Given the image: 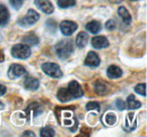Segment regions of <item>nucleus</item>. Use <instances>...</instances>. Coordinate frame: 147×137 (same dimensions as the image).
Segmentation results:
<instances>
[{
  "label": "nucleus",
  "instance_id": "nucleus-1",
  "mask_svg": "<svg viewBox=\"0 0 147 137\" xmlns=\"http://www.w3.org/2000/svg\"><path fill=\"white\" fill-rule=\"evenodd\" d=\"M83 94H84V91L77 81H70L68 86L60 88L57 92V97L61 102H67L73 99L82 98Z\"/></svg>",
  "mask_w": 147,
  "mask_h": 137
},
{
  "label": "nucleus",
  "instance_id": "nucleus-2",
  "mask_svg": "<svg viewBox=\"0 0 147 137\" xmlns=\"http://www.w3.org/2000/svg\"><path fill=\"white\" fill-rule=\"evenodd\" d=\"M55 51L59 59H61V60L69 59L74 52L73 42L70 39H62V41L58 42L55 46Z\"/></svg>",
  "mask_w": 147,
  "mask_h": 137
},
{
  "label": "nucleus",
  "instance_id": "nucleus-3",
  "mask_svg": "<svg viewBox=\"0 0 147 137\" xmlns=\"http://www.w3.org/2000/svg\"><path fill=\"white\" fill-rule=\"evenodd\" d=\"M11 56L19 60H26L31 56V47L26 44H16L11 47Z\"/></svg>",
  "mask_w": 147,
  "mask_h": 137
},
{
  "label": "nucleus",
  "instance_id": "nucleus-4",
  "mask_svg": "<svg viewBox=\"0 0 147 137\" xmlns=\"http://www.w3.org/2000/svg\"><path fill=\"white\" fill-rule=\"evenodd\" d=\"M42 71L51 76V78H55V79H58V78H61L62 76V71L60 67L57 64V63H51V62H47V63H43L42 64Z\"/></svg>",
  "mask_w": 147,
  "mask_h": 137
},
{
  "label": "nucleus",
  "instance_id": "nucleus-5",
  "mask_svg": "<svg viewBox=\"0 0 147 137\" xmlns=\"http://www.w3.org/2000/svg\"><path fill=\"white\" fill-rule=\"evenodd\" d=\"M40 19V15L38 13L35 11L34 9H30L26 14V16L23 18H20L18 20V24L23 27H30L33 24H35L37 20Z\"/></svg>",
  "mask_w": 147,
  "mask_h": 137
},
{
  "label": "nucleus",
  "instance_id": "nucleus-6",
  "mask_svg": "<svg viewBox=\"0 0 147 137\" xmlns=\"http://www.w3.org/2000/svg\"><path fill=\"white\" fill-rule=\"evenodd\" d=\"M27 73L26 68L20 64H11L8 70V78L11 80H15L17 78H20Z\"/></svg>",
  "mask_w": 147,
  "mask_h": 137
},
{
  "label": "nucleus",
  "instance_id": "nucleus-7",
  "mask_svg": "<svg viewBox=\"0 0 147 137\" xmlns=\"http://www.w3.org/2000/svg\"><path fill=\"white\" fill-rule=\"evenodd\" d=\"M77 28H78V25L75 21H71V20H63L60 24V31L65 36L73 35L77 31Z\"/></svg>",
  "mask_w": 147,
  "mask_h": 137
},
{
  "label": "nucleus",
  "instance_id": "nucleus-8",
  "mask_svg": "<svg viewBox=\"0 0 147 137\" xmlns=\"http://www.w3.org/2000/svg\"><path fill=\"white\" fill-rule=\"evenodd\" d=\"M34 3L40 10H42L44 14H52L55 8H53V5L49 1V0H34Z\"/></svg>",
  "mask_w": 147,
  "mask_h": 137
},
{
  "label": "nucleus",
  "instance_id": "nucleus-9",
  "mask_svg": "<svg viewBox=\"0 0 147 137\" xmlns=\"http://www.w3.org/2000/svg\"><path fill=\"white\" fill-rule=\"evenodd\" d=\"M101 63L100 56L95 53V52H88L87 56L85 57V65L90 67V68H97Z\"/></svg>",
  "mask_w": 147,
  "mask_h": 137
},
{
  "label": "nucleus",
  "instance_id": "nucleus-10",
  "mask_svg": "<svg viewBox=\"0 0 147 137\" xmlns=\"http://www.w3.org/2000/svg\"><path fill=\"white\" fill-rule=\"evenodd\" d=\"M92 46L96 50H102L109 46V41L104 36H95L92 38Z\"/></svg>",
  "mask_w": 147,
  "mask_h": 137
},
{
  "label": "nucleus",
  "instance_id": "nucleus-11",
  "mask_svg": "<svg viewBox=\"0 0 147 137\" xmlns=\"http://www.w3.org/2000/svg\"><path fill=\"white\" fill-rule=\"evenodd\" d=\"M24 86L30 90V91H35L37 90V88L40 86V81L36 78H32V76H27L24 80Z\"/></svg>",
  "mask_w": 147,
  "mask_h": 137
},
{
  "label": "nucleus",
  "instance_id": "nucleus-12",
  "mask_svg": "<svg viewBox=\"0 0 147 137\" xmlns=\"http://www.w3.org/2000/svg\"><path fill=\"white\" fill-rule=\"evenodd\" d=\"M107 75L110 79H119L122 76V70L117 65H110L107 70Z\"/></svg>",
  "mask_w": 147,
  "mask_h": 137
},
{
  "label": "nucleus",
  "instance_id": "nucleus-13",
  "mask_svg": "<svg viewBox=\"0 0 147 137\" xmlns=\"http://www.w3.org/2000/svg\"><path fill=\"white\" fill-rule=\"evenodd\" d=\"M22 42H23V44H26V45H28V46L31 47V46L37 45L38 42H40V39H38V37H37L34 33H28V34L25 35V36L23 37Z\"/></svg>",
  "mask_w": 147,
  "mask_h": 137
},
{
  "label": "nucleus",
  "instance_id": "nucleus-14",
  "mask_svg": "<svg viewBox=\"0 0 147 137\" xmlns=\"http://www.w3.org/2000/svg\"><path fill=\"white\" fill-rule=\"evenodd\" d=\"M9 21V11L5 5L0 3V26H6Z\"/></svg>",
  "mask_w": 147,
  "mask_h": 137
},
{
  "label": "nucleus",
  "instance_id": "nucleus-15",
  "mask_svg": "<svg viewBox=\"0 0 147 137\" xmlns=\"http://www.w3.org/2000/svg\"><path fill=\"white\" fill-rule=\"evenodd\" d=\"M88 42V34H86L85 32H80L76 37V45L78 46V49H84L87 45Z\"/></svg>",
  "mask_w": 147,
  "mask_h": 137
},
{
  "label": "nucleus",
  "instance_id": "nucleus-16",
  "mask_svg": "<svg viewBox=\"0 0 147 137\" xmlns=\"http://www.w3.org/2000/svg\"><path fill=\"white\" fill-rule=\"evenodd\" d=\"M85 28H86L87 32H90V33H92V34H98V33L101 32V28H102V27H101V24H100L98 21L92 20V21H90V23L86 24Z\"/></svg>",
  "mask_w": 147,
  "mask_h": 137
},
{
  "label": "nucleus",
  "instance_id": "nucleus-17",
  "mask_svg": "<svg viewBox=\"0 0 147 137\" xmlns=\"http://www.w3.org/2000/svg\"><path fill=\"white\" fill-rule=\"evenodd\" d=\"M94 86H95V92L100 96H105L109 92V86L103 81H96Z\"/></svg>",
  "mask_w": 147,
  "mask_h": 137
},
{
  "label": "nucleus",
  "instance_id": "nucleus-18",
  "mask_svg": "<svg viewBox=\"0 0 147 137\" xmlns=\"http://www.w3.org/2000/svg\"><path fill=\"white\" fill-rule=\"evenodd\" d=\"M118 14H119L120 18L122 19V21H123L126 25H130V24H131V15H130V13L127 10V8H125V7H119Z\"/></svg>",
  "mask_w": 147,
  "mask_h": 137
},
{
  "label": "nucleus",
  "instance_id": "nucleus-19",
  "mask_svg": "<svg viewBox=\"0 0 147 137\" xmlns=\"http://www.w3.org/2000/svg\"><path fill=\"white\" fill-rule=\"evenodd\" d=\"M126 104H127V108L130 109V110H135V109H138V108L142 107V102L138 101V100L136 99V97L132 96V94H130L128 97Z\"/></svg>",
  "mask_w": 147,
  "mask_h": 137
},
{
  "label": "nucleus",
  "instance_id": "nucleus-20",
  "mask_svg": "<svg viewBox=\"0 0 147 137\" xmlns=\"http://www.w3.org/2000/svg\"><path fill=\"white\" fill-rule=\"evenodd\" d=\"M55 135V129L50 126H45L41 129L40 132V136L41 137H53Z\"/></svg>",
  "mask_w": 147,
  "mask_h": 137
},
{
  "label": "nucleus",
  "instance_id": "nucleus-21",
  "mask_svg": "<svg viewBox=\"0 0 147 137\" xmlns=\"http://www.w3.org/2000/svg\"><path fill=\"white\" fill-rule=\"evenodd\" d=\"M104 122H105L107 125H109V126L115 125V122H117V117H115V115H114L113 112H108V114H105V116H104Z\"/></svg>",
  "mask_w": 147,
  "mask_h": 137
},
{
  "label": "nucleus",
  "instance_id": "nucleus-22",
  "mask_svg": "<svg viewBox=\"0 0 147 137\" xmlns=\"http://www.w3.org/2000/svg\"><path fill=\"white\" fill-rule=\"evenodd\" d=\"M57 3L60 8H69L76 5V0H58Z\"/></svg>",
  "mask_w": 147,
  "mask_h": 137
},
{
  "label": "nucleus",
  "instance_id": "nucleus-23",
  "mask_svg": "<svg viewBox=\"0 0 147 137\" xmlns=\"http://www.w3.org/2000/svg\"><path fill=\"white\" fill-rule=\"evenodd\" d=\"M45 25H47V29H48L50 33L55 34V29H57V23H55V20H53V19H48L47 23H45Z\"/></svg>",
  "mask_w": 147,
  "mask_h": 137
},
{
  "label": "nucleus",
  "instance_id": "nucleus-24",
  "mask_svg": "<svg viewBox=\"0 0 147 137\" xmlns=\"http://www.w3.org/2000/svg\"><path fill=\"white\" fill-rule=\"evenodd\" d=\"M135 92L140 94V96H143V97H145L146 96V84L145 83L137 84V86H135Z\"/></svg>",
  "mask_w": 147,
  "mask_h": 137
},
{
  "label": "nucleus",
  "instance_id": "nucleus-25",
  "mask_svg": "<svg viewBox=\"0 0 147 137\" xmlns=\"http://www.w3.org/2000/svg\"><path fill=\"white\" fill-rule=\"evenodd\" d=\"M86 110H95V111H100V103L96 101H91L86 104Z\"/></svg>",
  "mask_w": 147,
  "mask_h": 137
},
{
  "label": "nucleus",
  "instance_id": "nucleus-26",
  "mask_svg": "<svg viewBox=\"0 0 147 137\" xmlns=\"http://www.w3.org/2000/svg\"><path fill=\"white\" fill-rule=\"evenodd\" d=\"M24 1H25V0H9V3H10V6H11L14 9L18 10V9H20V7L23 6Z\"/></svg>",
  "mask_w": 147,
  "mask_h": 137
},
{
  "label": "nucleus",
  "instance_id": "nucleus-27",
  "mask_svg": "<svg viewBox=\"0 0 147 137\" xmlns=\"http://www.w3.org/2000/svg\"><path fill=\"white\" fill-rule=\"evenodd\" d=\"M115 106H117V109L120 110V111H122V110H125V109L127 108V104H126V102H125L122 99H117Z\"/></svg>",
  "mask_w": 147,
  "mask_h": 137
},
{
  "label": "nucleus",
  "instance_id": "nucleus-28",
  "mask_svg": "<svg viewBox=\"0 0 147 137\" xmlns=\"http://www.w3.org/2000/svg\"><path fill=\"white\" fill-rule=\"evenodd\" d=\"M115 27H117V24H115V20L114 19H109L105 23V28L108 31H113V29H115Z\"/></svg>",
  "mask_w": 147,
  "mask_h": 137
},
{
  "label": "nucleus",
  "instance_id": "nucleus-29",
  "mask_svg": "<svg viewBox=\"0 0 147 137\" xmlns=\"http://www.w3.org/2000/svg\"><path fill=\"white\" fill-rule=\"evenodd\" d=\"M7 91V88L3 86V84H0V96H3Z\"/></svg>",
  "mask_w": 147,
  "mask_h": 137
},
{
  "label": "nucleus",
  "instance_id": "nucleus-30",
  "mask_svg": "<svg viewBox=\"0 0 147 137\" xmlns=\"http://www.w3.org/2000/svg\"><path fill=\"white\" fill-rule=\"evenodd\" d=\"M23 136H32V137H34L35 135H34V133H32V132L27 130V132H25V133L23 134Z\"/></svg>",
  "mask_w": 147,
  "mask_h": 137
},
{
  "label": "nucleus",
  "instance_id": "nucleus-31",
  "mask_svg": "<svg viewBox=\"0 0 147 137\" xmlns=\"http://www.w3.org/2000/svg\"><path fill=\"white\" fill-rule=\"evenodd\" d=\"M3 60H5V55H3V52L0 51V63H1V62H3Z\"/></svg>",
  "mask_w": 147,
  "mask_h": 137
},
{
  "label": "nucleus",
  "instance_id": "nucleus-32",
  "mask_svg": "<svg viewBox=\"0 0 147 137\" xmlns=\"http://www.w3.org/2000/svg\"><path fill=\"white\" fill-rule=\"evenodd\" d=\"M3 108H5V106H3V103H2V102H1V101H0V110H2Z\"/></svg>",
  "mask_w": 147,
  "mask_h": 137
},
{
  "label": "nucleus",
  "instance_id": "nucleus-33",
  "mask_svg": "<svg viewBox=\"0 0 147 137\" xmlns=\"http://www.w3.org/2000/svg\"><path fill=\"white\" fill-rule=\"evenodd\" d=\"M111 2H119V1H120V0H110Z\"/></svg>",
  "mask_w": 147,
  "mask_h": 137
}]
</instances>
